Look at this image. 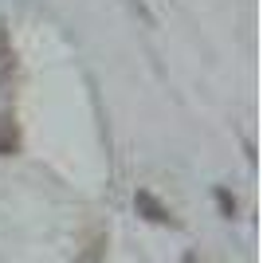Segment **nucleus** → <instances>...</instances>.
Segmentation results:
<instances>
[{
    "instance_id": "obj_2",
    "label": "nucleus",
    "mask_w": 263,
    "mask_h": 263,
    "mask_svg": "<svg viewBox=\"0 0 263 263\" xmlns=\"http://www.w3.org/2000/svg\"><path fill=\"white\" fill-rule=\"evenodd\" d=\"M134 204H138V212H145V220H154V224H177L173 212L165 209L154 193H138V197H134Z\"/></svg>"
},
{
    "instance_id": "obj_3",
    "label": "nucleus",
    "mask_w": 263,
    "mask_h": 263,
    "mask_svg": "<svg viewBox=\"0 0 263 263\" xmlns=\"http://www.w3.org/2000/svg\"><path fill=\"white\" fill-rule=\"evenodd\" d=\"M20 149V126L12 114H0V157H12Z\"/></svg>"
},
{
    "instance_id": "obj_4",
    "label": "nucleus",
    "mask_w": 263,
    "mask_h": 263,
    "mask_svg": "<svg viewBox=\"0 0 263 263\" xmlns=\"http://www.w3.org/2000/svg\"><path fill=\"white\" fill-rule=\"evenodd\" d=\"M185 263H193V259H185Z\"/></svg>"
},
{
    "instance_id": "obj_1",
    "label": "nucleus",
    "mask_w": 263,
    "mask_h": 263,
    "mask_svg": "<svg viewBox=\"0 0 263 263\" xmlns=\"http://www.w3.org/2000/svg\"><path fill=\"white\" fill-rule=\"evenodd\" d=\"M16 47L8 44V32L0 28V95H8L12 87H16Z\"/></svg>"
}]
</instances>
